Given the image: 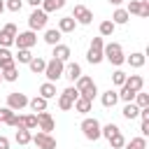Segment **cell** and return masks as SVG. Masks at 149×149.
Segmentation results:
<instances>
[{
	"label": "cell",
	"mask_w": 149,
	"mask_h": 149,
	"mask_svg": "<svg viewBox=\"0 0 149 149\" xmlns=\"http://www.w3.org/2000/svg\"><path fill=\"white\" fill-rule=\"evenodd\" d=\"M74 88H77L79 98H86V100H91V102H93V98L98 95V86H95V81H93L88 74H81V77L74 81Z\"/></svg>",
	"instance_id": "1"
},
{
	"label": "cell",
	"mask_w": 149,
	"mask_h": 149,
	"mask_svg": "<svg viewBox=\"0 0 149 149\" xmlns=\"http://www.w3.org/2000/svg\"><path fill=\"white\" fill-rule=\"evenodd\" d=\"M102 58L105 61H109L112 65H123L126 63V54H123V47L119 44V42H109V44H105V49H102Z\"/></svg>",
	"instance_id": "2"
},
{
	"label": "cell",
	"mask_w": 149,
	"mask_h": 149,
	"mask_svg": "<svg viewBox=\"0 0 149 149\" xmlns=\"http://www.w3.org/2000/svg\"><path fill=\"white\" fill-rule=\"evenodd\" d=\"M81 135L86 137V140H91V142H95V140H100V128H102V123L95 119V116H84V121H81Z\"/></svg>",
	"instance_id": "3"
},
{
	"label": "cell",
	"mask_w": 149,
	"mask_h": 149,
	"mask_svg": "<svg viewBox=\"0 0 149 149\" xmlns=\"http://www.w3.org/2000/svg\"><path fill=\"white\" fill-rule=\"evenodd\" d=\"M102 49H105V40H102V37H93L91 44H88V51H86V61H88L91 65L102 63V61H105V58H102Z\"/></svg>",
	"instance_id": "4"
},
{
	"label": "cell",
	"mask_w": 149,
	"mask_h": 149,
	"mask_svg": "<svg viewBox=\"0 0 149 149\" xmlns=\"http://www.w3.org/2000/svg\"><path fill=\"white\" fill-rule=\"evenodd\" d=\"M47 21H49V14L37 7V9H33L30 16H28V30H33V33L44 30V28H47Z\"/></svg>",
	"instance_id": "5"
},
{
	"label": "cell",
	"mask_w": 149,
	"mask_h": 149,
	"mask_svg": "<svg viewBox=\"0 0 149 149\" xmlns=\"http://www.w3.org/2000/svg\"><path fill=\"white\" fill-rule=\"evenodd\" d=\"M63 70H65V63H61V61H56V58H51V61H47V68H44V77H47V81H51V84H56L61 77H63Z\"/></svg>",
	"instance_id": "6"
},
{
	"label": "cell",
	"mask_w": 149,
	"mask_h": 149,
	"mask_svg": "<svg viewBox=\"0 0 149 149\" xmlns=\"http://www.w3.org/2000/svg\"><path fill=\"white\" fill-rule=\"evenodd\" d=\"M77 98H79L77 88H74V86H68L65 91H61V93H58V107H61L63 112H70Z\"/></svg>",
	"instance_id": "7"
},
{
	"label": "cell",
	"mask_w": 149,
	"mask_h": 149,
	"mask_svg": "<svg viewBox=\"0 0 149 149\" xmlns=\"http://www.w3.org/2000/svg\"><path fill=\"white\" fill-rule=\"evenodd\" d=\"M5 107H9L12 112H21L23 107H28V95L19 93V91H12V93H7V105Z\"/></svg>",
	"instance_id": "8"
},
{
	"label": "cell",
	"mask_w": 149,
	"mask_h": 149,
	"mask_svg": "<svg viewBox=\"0 0 149 149\" xmlns=\"http://www.w3.org/2000/svg\"><path fill=\"white\" fill-rule=\"evenodd\" d=\"M128 14H135V16H142L147 19L149 16V0H128V5L123 7Z\"/></svg>",
	"instance_id": "9"
},
{
	"label": "cell",
	"mask_w": 149,
	"mask_h": 149,
	"mask_svg": "<svg viewBox=\"0 0 149 149\" xmlns=\"http://www.w3.org/2000/svg\"><path fill=\"white\" fill-rule=\"evenodd\" d=\"M14 44H16V49H33V47L37 44V33L23 30V33H19V35L14 37Z\"/></svg>",
	"instance_id": "10"
},
{
	"label": "cell",
	"mask_w": 149,
	"mask_h": 149,
	"mask_svg": "<svg viewBox=\"0 0 149 149\" xmlns=\"http://www.w3.org/2000/svg\"><path fill=\"white\" fill-rule=\"evenodd\" d=\"M70 16L74 19V23H81V26H88V23L93 21V12H91L86 5H74V9H72Z\"/></svg>",
	"instance_id": "11"
},
{
	"label": "cell",
	"mask_w": 149,
	"mask_h": 149,
	"mask_svg": "<svg viewBox=\"0 0 149 149\" xmlns=\"http://www.w3.org/2000/svg\"><path fill=\"white\" fill-rule=\"evenodd\" d=\"M30 142H35V149H56V137L51 135V133H35L33 135V140Z\"/></svg>",
	"instance_id": "12"
},
{
	"label": "cell",
	"mask_w": 149,
	"mask_h": 149,
	"mask_svg": "<svg viewBox=\"0 0 149 149\" xmlns=\"http://www.w3.org/2000/svg\"><path fill=\"white\" fill-rule=\"evenodd\" d=\"M35 116H37V128H40L42 133H51V130L56 128V121H54V116H51L49 112H37Z\"/></svg>",
	"instance_id": "13"
},
{
	"label": "cell",
	"mask_w": 149,
	"mask_h": 149,
	"mask_svg": "<svg viewBox=\"0 0 149 149\" xmlns=\"http://www.w3.org/2000/svg\"><path fill=\"white\" fill-rule=\"evenodd\" d=\"M81 74H84V72H81V65H79V63H74V61H68V63H65V70H63V77H65V79L77 81Z\"/></svg>",
	"instance_id": "14"
},
{
	"label": "cell",
	"mask_w": 149,
	"mask_h": 149,
	"mask_svg": "<svg viewBox=\"0 0 149 149\" xmlns=\"http://www.w3.org/2000/svg\"><path fill=\"white\" fill-rule=\"evenodd\" d=\"M0 123H7L12 128H16L19 126V114L12 112L9 107H0Z\"/></svg>",
	"instance_id": "15"
},
{
	"label": "cell",
	"mask_w": 149,
	"mask_h": 149,
	"mask_svg": "<svg viewBox=\"0 0 149 149\" xmlns=\"http://www.w3.org/2000/svg\"><path fill=\"white\" fill-rule=\"evenodd\" d=\"M100 102H102V107H114L116 102H119V91H114V88H107V91H102L100 93Z\"/></svg>",
	"instance_id": "16"
},
{
	"label": "cell",
	"mask_w": 149,
	"mask_h": 149,
	"mask_svg": "<svg viewBox=\"0 0 149 149\" xmlns=\"http://www.w3.org/2000/svg\"><path fill=\"white\" fill-rule=\"evenodd\" d=\"M61 37H63V33H61L58 28H47L42 40H44L49 47H56V44H61Z\"/></svg>",
	"instance_id": "17"
},
{
	"label": "cell",
	"mask_w": 149,
	"mask_h": 149,
	"mask_svg": "<svg viewBox=\"0 0 149 149\" xmlns=\"http://www.w3.org/2000/svg\"><path fill=\"white\" fill-rule=\"evenodd\" d=\"M51 56H54L56 61H61V63H68V61H70V56H72V51H70V47H68V44H56Z\"/></svg>",
	"instance_id": "18"
},
{
	"label": "cell",
	"mask_w": 149,
	"mask_h": 149,
	"mask_svg": "<svg viewBox=\"0 0 149 149\" xmlns=\"http://www.w3.org/2000/svg\"><path fill=\"white\" fill-rule=\"evenodd\" d=\"M126 63L130 65V68H135V70H140L144 63H147V56L142 54V51H133L130 56H126Z\"/></svg>",
	"instance_id": "19"
},
{
	"label": "cell",
	"mask_w": 149,
	"mask_h": 149,
	"mask_svg": "<svg viewBox=\"0 0 149 149\" xmlns=\"http://www.w3.org/2000/svg\"><path fill=\"white\" fill-rule=\"evenodd\" d=\"M128 19H130V14H128L123 7H116V9L112 12V19H109V21H112L114 26H123V23H128Z\"/></svg>",
	"instance_id": "20"
},
{
	"label": "cell",
	"mask_w": 149,
	"mask_h": 149,
	"mask_svg": "<svg viewBox=\"0 0 149 149\" xmlns=\"http://www.w3.org/2000/svg\"><path fill=\"white\" fill-rule=\"evenodd\" d=\"M16 128L35 130V128H37V116H35V114H23V116H19V126H16Z\"/></svg>",
	"instance_id": "21"
},
{
	"label": "cell",
	"mask_w": 149,
	"mask_h": 149,
	"mask_svg": "<svg viewBox=\"0 0 149 149\" xmlns=\"http://www.w3.org/2000/svg\"><path fill=\"white\" fill-rule=\"evenodd\" d=\"M47 102L49 100H44L42 95H35V98H28V107L37 114V112H47Z\"/></svg>",
	"instance_id": "22"
},
{
	"label": "cell",
	"mask_w": 149,
	"mask_h": 149,
	"mask_svg": "<svg viewBox=\"0 0 149 149\" xmlns=\"http://www.w3.org/2000/svg\"><path fill=\"white\" fill-rule=\"evenodd\" d=\"M72 109L86 116V114L93 109V102H91V100H86V98H77V100H74V105H72Z\"/></svg>",
	"instance_id": "23"
},
{
	"label": "cell",
	"mask_w": 149,
	"mask_h": 149,
	"mask_svg": "<svg viewBox=\"0 0 149 149\" xmlns=\"http://www.w3.org/2000/svg\"><path fill=\"white\" fill-rule=\"evenodd\" d=\"M65 7V0H42V12H47V14H51V12H58V9H63Z\"/></svg>",
	"instance_id": "24"
},
{
	"label": "cell",
	"mask_w": 149,
	"mask_h": 149,
	"mask_svg": "<svg viewBox=\"0 0 149 149\" xmlns=\"http://www.w3.org/2000/svg\"><path fill=\"white\" fill-rule=\"evenodd\" d=\"M12 65H16V63H14V54H12L9 49L0 47V70H5V68H12Z\"/></svg>",
	"instance_id": "25"
},
{
	"label": "cell",
	"mask_w": 149,
	"mask_h": 149,
	"mask_svg": "<svg viewBox=\"0 0 149 149\" xmlns=\"http://www.w3.org/2000/svg\"><path fill=\"white\" fill-rule=\"evenodd\" d=\"M28 68H30V72H33V74H42V72H44V68H47V61H44L42 56H33V61L28 63Z\"/></svg>",
	"instance_id": "26"
},
{
	"label": "cell",
	"mask_w": 149,
	"mask_h": 149,
	"mask_svg": "<svg viewBox=\"0 0 149 149\" xmlns=\"http://www.w3.org/2000/svg\"><path fill=\"white\" fill-rule=\"evenodd\" d=\"M121 114H123V119L133 121V119H137V116H140V107H137L135 102H126V105H123V109H121Z\"/></svg>",
	"instance_id": "27"
},
{
	"label": "cell",
	"mask_w": 149,
	"mask_h": 149,
	"mask_svg": "<svg viewBox=\"0 0 149 149\" xmlns=\"http://www.w3.org/2000/svg\"><path fill=\"white\" fill-rule=\"evenodd\" d=\"M114 30H116V26H114L109 19L100 21V26H98V33H100V37H112V35H114Z\"/></svg>",
	"instance_id": "28"
},
{
	"label": "cell",
	"mask_w": 149,
	"mask_h": 149,
	"mask_svg": "<svg viewBox=\"0 0 149 149\" xmlns=\"http://www.w3.org/2000/svg\"><path fill=\"white\" fill-rule=\"evenodd\" d=\"M74 28H77V23H74L72 16H63V19H58V30H61V33H72Z\"/></svg>",
	"instance_id": "29"
},
{
	"label": "cell",
	"mask_w": 149,
	"mask_h": 149,
	"mask_svg": "<svg viewBox=\"0 0 149 149\" xmlns=\"http://www.w3.org/2000/svg\"><path fill=\"white\" fill-rule=\"evenodd\" d=\"M40 95H42L44 100H51V98H56V84H51V81H44V84L40 86Z\"/></svg>",
	"instance_id": "30"
},
{
	"label": "cell",
	"mask_w": 149,
	"mask_h": 149,
	"mask_svg": "<svg viewBox=\"0 0 149 149\" xmlns=\"http://www.w3.org/2000/svg\"><path fill=\"white\" fill-rule=\"evenodd\" d=\"M14 140H16V144H30L33 133H30V130H26V128H19V130H16V135H14Z\"/></svg>",
	"instance_id": "31"
},
{
	"label": "cell",
	"mask_w": 149,
	"mask_h": 149,
	"mask_svg": "<svg viewBox=\"0 0 149 149\" xmlns=\"http://www.w3.org/2000/svg\"><path fill=\"white\" fill-rule=\"evenodd\" d=\"M123 149H147V137L137 135V137H133L130 142H126V144H123Z\"/></svg>",
	"instance_id": "32"
},
{
	"label": "cell",
	"mask_w": 149,
	"mask_h": 149,
	"mask_svg": "<svg viewBox=\"0 0 149 149\" xmlns=\"http://www.w3.org/2000/svg\"><path fill=\"white\" fill-rule=\"evenodd\" d=\"M23 63V65H28L30 61H33V54H30V49H19L16 54H14V63Z\"/></svg>",
	"instance_id": "33"
},
{
	"label": "cell",
	"mask_w": 149,
	"mask_h": 149,
	"mask_svg": "<svg viewBox=\"0 0 149 149\" xmlns=\"http://www.w3.org/2000/svg\"><path fill=\"white\" fill-rule=\"evenodd\" d=\"M107 142H109V147H112V149H123V144H126V137H123V133L119 130V133H114V135H112Z\"/></svg>",
	"instance_id": "34"
},
{
	"label": "cell",
	"mask_w": 149,
	"mask_h": 149,
	"mask_svg": "<svg viewBox=\"0 0 149 149\" xmlns=\"http://www.w3.org/2000/svg\"><path fill=\"white\" fill-rule=\"evenodd\" d=\"M0 72H2V81H16V79H19V70H16V65L5 68V70H0Z\"/></svg>",
	"instance_id": "35"
},
{
	"label": "cell",
	"mask_w": 149,
	"mask_h": 149,
	"mask_svg": "<svg viewBox=\"0 0 149 149\" xmlns=\"http://www.w3.org/2000/svg\"><path fill=\"white\" fill-rule=\"evenodd\" d=\"M133 102L142 109V107H149V93H142V91H137L135 93V98H133Z\"/></svg>",
	"instance_id": "36"
},
{
	"label": "cell",
	"mask_w": 149,
	"mask_h": 149,
	"mask_svg": "<svg viewBox=\"0 0 149 149\" xmlns=\"http://www.w3.org/2000/svg\"><path fill=\"white\" fill-rule=\"evenodd\" d=\"M114 133H119V126H116V123H107V126L100 128V137H105V140H109Z\"/></svg>",
	"instance_id": "37"
},
{
	"label": "cell",
	"mask_w": 149,
	"mask_h": 149,
	"mask_svg": "<svg viewBox=\"0 0 149 149\" xmlns=\"http://www.w3.org/2000/svg\"><path fill=\"white\" fill-rule=\"evenodd\" d=\"M14 44V35H9L7 30H0V47H5V49H9Z\"/></svg>",
	"instance_id": "38"
},
{
	"label": "cell",
	"mask_w": 149,
	"mask_h": 149,
	"mask_svg": "<svg viewBox=\"0 0 149 149\" xmlns=\"http://www.w3.org/2000/svg\"><path fill=\"white\" fill-rule=\"evenodd\" d=\"M126 77H128V74H126L123 70H114V74H112V84H114V86H123Z\"/></svg>",
	"instance_id": "39"
},
{
	"label": "cell",
	"mask_w": 149,
	"mask_h": 149,
	"mask_svg": "<svg viewBox=\"0 0 149 149\" xmlns=\"http://www.w3.org/2000/svg\"><path fill=\"white\" fill-rule=\"evenodd\" d=\"M21 7H23V0H5V9L9 12H21Z\"/></svg>",
	"instance_id": "40"
},
{
	"label": "cell",
	"mask_w": 149,
	"mask_h": 149,
	"mask_svg": "<svg viewBox=\"0 0 149 149\" xmlns=\"http://www.w3.org/2000/svg\"><path fill=\"white\" fill-rule=\"evenodd\" d=\"M2 30H7V33H9V35H14V37L19 35V30H16V26H14V23H5V26H2Z\"/></svg>",
	"instance_id": "41"
},
{
	"label": "cell",
	"mask_w": 149,
	"mask_h": 149,
	"mask_svg": "<svg viewBox=\"0 0 149 149\" xmlns=\"http://www.w3.org/2000/svg\"><path fill=\"white\" fill-rule=\"evenodd\" d=\"M140 133H142V137H147V135H149V121H142V126H140Z\"/></svg>",
	"instance_id": "42"
},
{
	"label": "cell",
	"mask_w": 149,
	"mask_h": 149,
	"mask_svg": "<svg viewBox=\"0 0 149 149\" xmlns=\"http://www.w3.org/2000/svg\"><path fill=\"white\" fill-rule=\"evenodd\" d=\"M0 149H9V137L0 135Z\"/></svg>",
	"instance_id": "43"
},
{
	"label": "cell",
	"mask_w": 149,
	"mask_h": 149,
	"mask_svg": "<svg viewBox=\"0 0 149 149\" xmlns=\"http://www.w3.org/2000/svg\"><path fill=\"white\" fill-rule=\"evenodd\" d=\"M26 2H28V5L33 7V9H37V7H42V0H26Z\"/></svg>",
	"instance_id": "44"
},
{
	"label": "cell",
	"mask_w": 149,
	"mask_h": 149,
	"mask_svg": "<svg viewBox=\"0 0 149 149\" xmlns=\"http://www.w3.org/2000/svg\"><path fill=\"white\" fill-rule=\"evenodd\" d=\"M123 2H128V0H109V5H114V7H121Z\"/></svg>",
	"instance_id": "45"
},
{
	"label": "cell",
	"mask_w": 149,
	"mask_h": 149,
	"mask_svg": "<svg viewBox=\"0 0 149 149\" xmlns=\"http://www.w3.org/2000/svg\"><path fill=\"white\" fill-rule=\"evenodd\" d=\"M5 12V0H0V14Z\"/></svg>",
	"instance_id": "46"
},
{
	"label": "cell",
	"mask_w": 149,
	"mask_h": 149,
	"mask_svg": "<svg viewBox=\"0 0 149 149\" xmlns=\"http://www.w3.org/2000/svg\"><path fill=\"white\" fill-rule=\"evenodd\" d=\"M0 81H2V72H0Z\"/></svg>",
	"instance_id": "47"
}]
</instances>
